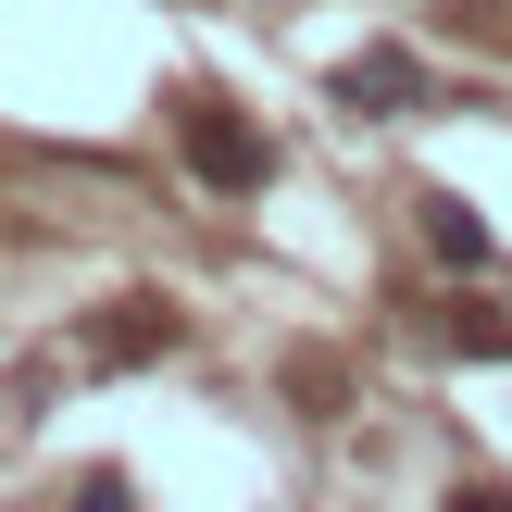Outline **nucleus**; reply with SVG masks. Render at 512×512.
Segmentation results:
<instances>
[{"label": "nucleus", "mask_w": 512, "mask_h": 512, "mask_svg": "<svg viewBox=\"0 0 512 512\" xmlns=\"http://www.w3.org/2000/svg\"><path fill=\"white\" fill-rule=\"evenodd\" d=\"M338 100L350 113H425V63L413 50H363V63H338Z\"/></svg>", "instance_id": "nucleus-2"}, {"label": "nucleus", "mask_w": 512, "mask_h": 512, "mask_svg": "<svg viewBox=\"0 0 512 512\" xmlns=\"http://www.w3.org/2000/svg\"><path fill=\"white\" fill-rule=\"evenodd\" d=\"M63 512H138V488H125L113 463H88V475H75V500H63Z\"/></svg>", "instance_id": "nucleus-6"}, {"label": "nucleus", "mask_w": 512, "mask_h": 512, "mask_svg": "<svg viewBox=\"0 0 512 512\" xmlns=\"http://www.w3.org/2000/svg\"><path fill=\"white\" fill-rule=\"evenodd\" d=\"M438 338L463 350V363H500V350H512V325H500V313H475V300H438Z\"/></svg>", "instance_id": "nucleus-5"}, {"label": "nucleus", "mask_w": 512, "mask_h": 512, "mask_svg": "<svg viewBox=\"0 0 512 512\" xmlns=\"http://www.w3.org/2000/svg\"><path fill=\"white\" fill-rule=\"evenodd\" d=\"M413 213H425V250H438V263H463V275H488V263H500V238L475 225V200H463V188H425Z\"/></svg>", "instance_id": "nucleus-3"}, {"label": "nucleus", "mask_w": 512, "mask_h": 512, "mask_svg": "<svg viewBox=\"0 0 512 512\" xmlns=\"http://www.w3.org/2000/svg\"><path fill=\"white\" fill-rule=\"evenodd\" d=\"M175 338H188V325H175L163 300H125V313L100 325V363H150V350H175Z\"/></svg>", "instance_id": "nucleus-4"}, {"label": "nucleus", "mask_w": 512, "mask_h": 512, "mask_svg": "<svg viewBox=\"0 0 512 512\" xmlns=\"http://www.w3.org/2000/svg\"><path fill=\"white\" fill-rule=\"evenodd\" d=\"M175 150H188V175H200V188H263V175H275L263 125H238L213 88H188V100H175Z\"/></svg>", "instance_id": "nucleus-1"}, {"label": "nucleus", "mask_w": 512, "mask_h": 512, "mask_svg": "<svg viewBox=\"0 0 512 512\" xmlns=\"http://www.w3.org/2000/svg\"><path fill=\"white\" fill-rule=\"evenodd\" d=\"M450 512H512V488H450Z\"/></svg>", "instance_id": "nucleus-7"}]
</instances>
